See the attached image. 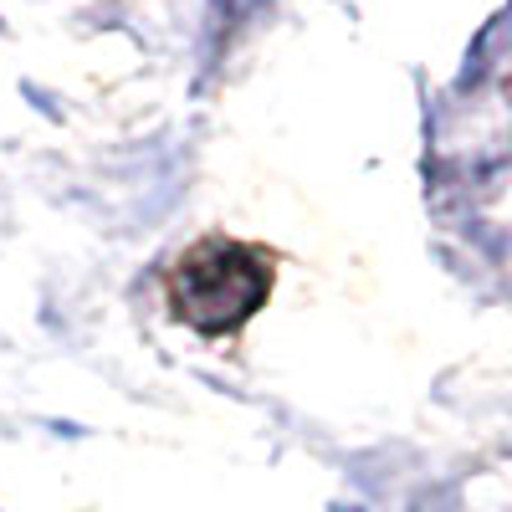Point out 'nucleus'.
Here are the masks:
<instances>
[{
    "instance_id": "obj_1",
    "label": "nucleus",
    "mask_w": 512,
    "mask_h": 512,
    "mask_svg": "<svg viewBox=\"0 0 512 512\" xmlns=\"http://www.w3.org/2000/svg\"><path fill=\"white\" fill-rule=\"evenodd\" d=\"M272 267L241 241H200L169 272V303L200 333H231L267 303Z\"/></svg>"
}]
</instances>
